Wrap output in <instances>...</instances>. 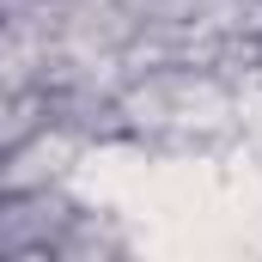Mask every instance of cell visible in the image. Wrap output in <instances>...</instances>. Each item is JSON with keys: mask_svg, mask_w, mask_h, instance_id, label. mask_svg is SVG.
<instances>
[{"mask_svg": "<svg viewBox=\"0 0 262 262\" xmlns=\"http://www.w3.org/2000/svg\"><path fill=\"white\" fill-rule=\"evenodd\" d=\"M134 12V25H189L195 0H122Z\"/></svg>", "mask_w": 262, "mask_h": 262, "instance_id": "obj_1", "label": "cell"}]
</instances>
